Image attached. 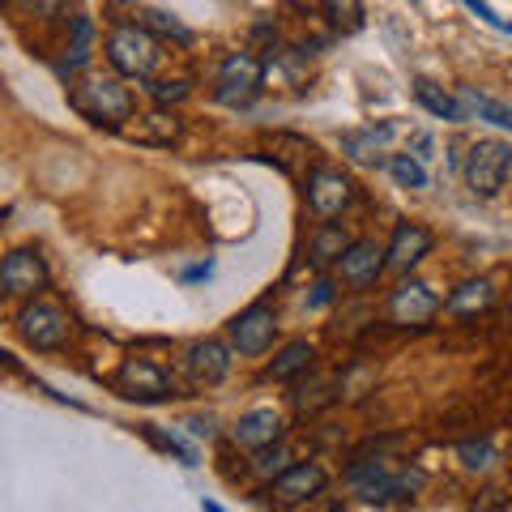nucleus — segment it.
Instances as JSON below:
<instances>
[{"instance_id":"obj_1","label":"nucleus","mask_w":512,"mask_h":512,"mask_svg":"<svg viewBox=\"0 0 512 512\" xmlns=\"http://www.w3.org/2000/svg\"><path fill=\"white\" fill-rule=\"evenodd\" d=\"M69 107L90 124H107V128H124L133 120V90L120 77H82L69 90Z\"/></svg>"},{"instance_id":"obj_2","label":"nucleus","mask_w":512,"mask_h":512,"mask_svg":"<svg viewBox=\"0 0 512 512\" xmlns=\"http://www.w3.org/2000/svg\"><path fill=\"white\" fill-rule=\"evenodd\" d=\"M107 56L124 77L150 82L158 73V64H163V43H158L146 26H116L107 39Z\"/></svg>"},{"instance_id":"obj_3","label":"nucleus","mask_w":512,"mask_h":512,"mask_svg":"<svg viewBox=\"0 0 512 512\" xmlns=\"http://www.w3.org/2000/svg\"><path fill=\"white\" fill-rule=\"evenodd\" d=\"M350 483L359 487L363 504H393V500H410L414 491L423 487V474L419 470H402V474H389V466L376 457V461H359L350 466Z\"/></svg>"},{"instance_id":"obj_4","label":"nucleus","mask_w":512,"mask_h":512,"mask_svg":"<svg viewBox=\"0 0 512 512\" xmlns=\"http://www.w3.org/2000/svg\"><path fill=\"white\" fill-rule=\"evenodd\" d=\"M18 329L35 350H60L64 342H69V333H73L69 312L56 308V303H47V299L26 303L22 316H18Z\"/></svg>"},{"instance_id":"obj_5","label":"nucleus","mask_w":512,"mask_h":512,"mask_svg":"<svg viewBox=\"0 0 512 512\" xmlns=\"http://www.w3.org/2000/svg\"><path fill=\"white\" fill-rule=\"evenodd\" d=\"M508 167H512V150L504 141H474V150L466 158V180L478 197H495L508 180Z\"/></svg>"},{"instance_id":"obj_6","label":"nucleus","mask_w":512,"mask_h":512,"mask_svg":"<svg viewBox=\"0 0 512 512\" xmlns=\"http://www.w3.org/2000/svg\"><path fill=\"white\" fill-rule=\"evenodd\" d=\"M116 389L124 397H133V402H167V397L175 393V384H171V376L158 363H150V359H128L120 367V376H116Z\"/></svg>"},{"instance_id":"obj_7","label":"nucleus","mask_w":512,"mask_h":512,"mask_svg":"<svg viewBox=\"0 0 512 512\" xmlns=\"http://www.w3.org/2000/svg\"><path fill=\"white\" fill-rule=\"evenodd\" d=\"M278 333V320H274V308L269 303H252L248 312H239L231 320V342L239 355H265L269 342Z\"/></svg>"},{"instance_id":"obj_8","label":"nucleus","mask_w":512,"mask_h":512,"mask_svg":"<svg viewBox=\"0 0 512 512\" xmlns=\"http://www.w3.org/2000/svg\"><path fill=\"white\" fill-rule=\"evenodd\" d=\"M47 286V265L39 252L18 248L0 261V291L5 295H39Z\"/></svg>"},{"instance_id":"obj_9","label":"nucleus","mask_w":512,"mask_h":512,"mask_svg":"<svg viewBox=\"0 0 512 512\" xmlns=\"http://www.w3.org/2000/svg\"><path fill=\"white\" fill-rule=\"evenodd\" d=\"M256 86H261V60L256 56L235 52L222 60V69H218V99L222 103H244L256 94Z\"/></svg>"},{"instance_id":"obj_10","label":"nucleus","mask_w":512,"mask_h":512,"mask_svg":"<svg viewBox=\"0 0 512 512\" xmlns=\"http://www.w3.org/2000/svg\"><path fill=\"white\" fill-rule=\"evenodd\" d=\"M350 197H355V188H350V180L342 171H329V167H320L312 171V180H308V205H312V214L320 218H338Z\"/></svg>"},{"instance_id":"obj_11","label":"nucleus","mask_w":512,"mask_h":512,"mask_svg":"<svg viewBox=\"0 0 512 512\" xmlns=\"http://www.w3.org/2000/svg\"><path fill=\"white\" fill-rule=\"evenodd\" d=\"M329 487V474L316 466V461H295L282 474H274V495L282 504H303Z\"/></svg>"},{"instance_id":"obj_12","label":"nucleus","mask_w":512,"mask_h":512,"mask_svg":"<svg viewBox=\"0 0 512 512\" xmlns=\"http://www.w3.org/2000/svg\"><path fill=\"white\" fill-rule=\"evenodd\" d=\"M436 312H440V299L431 295L423 282H402L389 299V316L397 325H427Z\"/></svg>"},{"instance_id":"obj_13","label":"nucleus","mask_w":512,"mask_h":512,"mask_svg":"<svg viewBox=\"0 0 512 512\" xmlns=\"http://www.w3.org/2000/svg\"><path fill=\"white\" fill-rule=\"evenodd\" d=\"M427 252H431V231H427V227H414V222H406V227H397V231H393V244L384 248V265L397 269V274H406V269L419 265Z\"/></svg>"},{"instance_id":"obj_14","label":"nucleus","mask_w":512,"mask_h":512,"mask_svg":"<svg viewBox=\"0 0 512 512\" xmlns=\"http://www.w3.org/2000/svg\"><path fill=\"white\" fill-rule=\"evenodd\" d=\"M338 269H342V282H350V286H372L380 278V269H384V248L372 244V239H359V244H350L342 252Z\"/></svg>"},{"instance_id":"obj_15","label":"nucleus","mask_w":512,"mask_h":512,"mask_svg":"<svg viewBox=\"0 0 512 512\" xmlns=\"http://www.w3.org/2000/svg\"><path fill=\"white\" fill-rule=\"evenodd\" d=\"M120 133L128 141H137V146H171V141H180L184 128L167 111H154V116H133V124H124Z\"/></svg>"},{"instance_id":"obj_16","label":"nucleus","mask_w":512,"mask_h":512,"mask_svg":"<svg viewBox=\"0 0 512 512\" xmlns=\"http://www.w3.org/2000/svg\"><path fill=\"white\" fill-rule=\"evenodd\" d=\"M188 376L192 384H218V380H227L231 372V359H227V346H218V342H197L188 350Z\"/></svg>"},{"instance_id":"obj_17","label":"nucleus","mask_w":512,"mask_h":512,"mask_svg":"<svg viewBox=\"0 0 512 512\" xmlns=\"http://www.w3.org/2000/svg\"><path fill=\"white\" fill-rule=\"evenodd\" d=\"M278 436H282L278 410H248L244 419H239V427H235V444H244V448H265V444H274Z\"/></svg>"},{"instance_id":"obj_18","label":"nucleus","mask_w":512,"mask_h":512,"mask_svg":"<svg viewBox=\"0 0 512 512\" xmlns=\"http://www.w3.org/2000/svg\"><path fill=\"white\" fill-rule=\"evenodd\" d=\"M491 282L487 278H478V282H466V286H457L453 295H448V312L453 316H478V312H487L491 308Z\"/></svg>"},{"instance_id":"obj_19","label":"nucleus","mask_w":512,"mask_h":512,"mask_svg":"<svg viewBox=\"0 0 512 512\" xmlns=\"http://www.w3.org/2000/svg\"><path fill=\"white\" fill-rule=\"evenodd\" d=\"M346 248H350V239H346V231L338 227V222H325V227L312 235V261L316 265H338Z\"/></svg>"},{"instance_id":"obj_20","label":"nucleus","mask_w":512,"mask_h":512,"mask_svg":"<svg viewBox=\"0 0 512 512\" xmlns=\"http://www.w3.org/2000/svg\"><path fill=\"white\" fill-rule=\"evenodd\" d=\"M312 359H316V355H312V346H308V342H291V346H286L282 355L274 359V367H269V376H274V380H295V376L308 372Z\"/></svg>"},{"instance_id":"obj_21","label":"nucleus","mask_w":512,"mask_h":512,"mask_svg":"<svg viewBox=\"0 0 512 512\" xmlns=\"http://www.w3.org/2000/svg\"><path fill=\"white\" fill-rule=\"evenodd\" d=\"M325 18L342 30V35H359L363 30V0H325Z\"/></svg>"},{"instance_id":"obj_22","label":"nucleus","mask_w":512,"mask_h":512,"mask_svg":"<svg viewBox=\"0 0 512 512\" xmlns=\"http://www.w3.org/2000/svg\"><path fill=\"white\" fill-rule=\"evenodd\" d=\"M414 94H419V103L431 111V116H440V120H461V103H457V99H448L440 86L414 82Z\"/></svg>"},{"instance_id":"obj_23","label":"nucleus","mask_w":512,"mask_h":512,"mask_svg":"<svg viewBox=\"0 0 512 512\" xmlns=\"http://www.w3.org/2000/svg\"><path fill=\"white\" fill-rule=\"evenodd\" d=\"M389 171H393V180L402 184V188H427V171L414 163L410 154H397L393 163H389Z\"/></svg>"},{"instance_id":"obj_24","label":"nucleus","mask_w":512,"mask_h":512,"mask_svg":"<svg viewBox=\"0 0 512 512\" xmlns=\"http://www.w3.org/2000/svg\"><path fill=\"white\" fill-rule=\"evenodd\" d=\"M466 103L478 111L483 120H491V124H500V128H512V103H495V99H478V94H470L466 90Z\"/></svg>"},{"instance_id":"obj_25","label":"nucleus","mask_w":512,"mask_h":512,"mask_svg":"<svg viewBox=\"0 0 512 512\" xmlns=\"http://www.w3.org/2000/svg\"><path fill=\"white\" fill-rule=\"evenodd\" d=\"M286 448L274 440V444H265V448H256V474H265V478H274V474H282L286 470Z\"/></svg>"},{"instance_id":"obj_26","label":"nucleus","mask_w":512,"mask_h":512,"mask_svg":"<svg viewBox=\"0 0 512 512\" xmlns=\"http://www.w3.org/2000/svg\"><path fill=\"white\" fill-rule=\"evenodd\" d=\"M90 35H94L90 18H77V22H73V47H69V69L86 64V56H90Z\"/></svg>"},{"instance_id":"obj_27","label":"nucleus","mask_w":512,"mask_h":512,"mask_svg":"<svg viewBox=\"0 0 512 512\" xmlns=\"http://www.w3.org/2000/svg\"><path fill=\"white\" fill-rule=\"evenodd\" d=\"M150 94L158 103H180V99H188V94H192V82H188V77H167V82H154Z\"/></svg>"},{"instance_id":"obj_28","label":"nucleus","mask_w":512,"mask_h":512,"mask_svg":"<svg viewBox=\"0 0 512 512\" xmlns=\"http://www.w3.org/2000/svg\"><path fill=\"white\" fill-rule=\"evenodd\" d=\"M380 141H389V128H380V133L372 128V133H363V137H346V154L367 163V158H372V146H380Z\"/></svg>"},{"instance_id":"obj_29","label":"nucleus","mask_w":512,"mask_h":512,"mask_svg":"<svg viewBox=\"0 0 512 512\" xmlns=\"http://www.w3.org/2000/svg\"><path fill=\"white\" fill-rule=\"evenodd\" d=\"M491 457H495V448H491L487 440H483V444H461V461H466L470 470H487Z\"/></svg>"},{"instance_id":"obj_30","label":"nucleus","mask_w":512,"mask_h":512,"mask_svg":"<svg viewBox=\"0 0 512 512\" xmlns=\"http://www.w3.org/2000/svg\"><path fill=\"white\" fill-rule=\"evenodd\" d=\"M26 13H39V18H56V13L69 5V0H18Z\"/></svg>"},{"instance_id":"obj_31","label":"nucleus","mask_w":512,"mask_h":512,"mask_svg":"<svg viewBox=\"0 0 512 512\" xmlns=\"http://www.w3.org/2000/svg\"><path fill=\"white\" fill-rule=\"evenodd\" d=\"M466 9H470V13H478V18H483V22H491L495 30H512L508 22H500V18H495V13H491V5H483V0H466Z\"/></svg>"},{"instance_id":"obj_32","label":"nucleus","mask_w":512,"mask_h":512,"mask_svg":"<svg viewBox=\"0 0 512 512\" xmlns=\"http://www.w3.org/2000/svg\"><path fill=\"white\" fill-rule=\"evenodd\" d=\"M150 18H154V26H158V30H171V35L180 39V43H188V39H192V35H188V30H184L180 22H171V18H167V13H150Z\"/></svg>"},{"instance_id":"obj_33","label":"nucleus","mask_w":512,"mask_h":512,"mask_svg":"<svg viewBox=\"0 0 512 512\" xmlns=\"http://www.w3.org/2000/svg\"><path fill=\"white\" fill-rule=\"evenodd\" d=\"M329 299H333V286H329V282H320V286H316V299H312V303H329Z\"/></svg>"},{"instance_id":"obj_34","label":"nucleus","mask_w":512,"mask_h":512,"mask_svg":"<svg viewBox=\"0 0 512 512\" xmlns=\"http://www.w3.org/2000/svg\"><path fill=\"white\" fill-rule=\"evenodd\" d=\"M9 363H13V359H9V355H5V350H0V367H9Z\"/></svg>"}]
</instances>
